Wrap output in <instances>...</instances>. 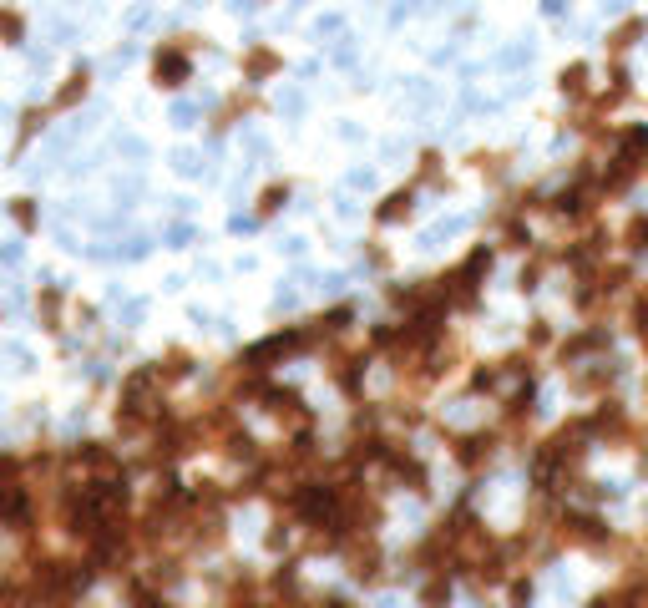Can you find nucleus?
<instances>
[{
  "label": "nucleus",
  "mask_w": 648,
  "mask_h": 608,
  "mask_svg": "<svg viewBox=\"0 0 648 608\" xmlns=\"http://www.w3.org/2000/svg\"><path fill=\"white\" fill-rule=\"evenodd\" d=\"M552 538L562 548H588V553H608L613 548V527L593 512V507H562L552 522Z\"/></svg>",
  "instance_id": "f257e3e1"
},
{
  "label": "nucleus",
  "mask_w": 648,
  "mask_h": 608,
  "mask_svg": "<svg viewBox=\"0 0 648 608\" xmlns=\"http://www.w3.org/2000/svg\"><path fill=\"white\" fill-rule=\"evenodd\" d=\"M203 36H173L152 51V87L157 92H183L193 82V51Z\"/></svg>",
  "instance_id": "f03ea898"
},
{
  "label": "nucleus",
  "mask_w": 648,
  "mask_h": 608,
  "mask_svg": "<svg viewBox=\"0 0 648 608\" xmlns=\"http://www.w3.org/2000/svg\"><path fill=\"white\" fill-rule=\"evenodd\" d=\"M497 446H502V436H497V431H461V436H451V456H456V467H461V472H471V477L492 467Z\"/></svg>",
  "instance_id": "7ed1b4c3"
},
{
  "label": "nucleus",
  "mask_w": 648,
  "mask_h": 608,
  "mask_svg": "<svg viewBox=\"0 0 648 608\" xmlns=\"http://www.w3.org/2000/svg\"><path fill=\"white\" fill-rule=\"evenodd\" d=\"M340 558H345V568H350V578H355V583H380L385 548L375 543V532H365V538H350V543L340 548Z\"/></svg>",
  "instance_id": "20e7f679"
},
{
  "label": "nucleus",
  "mask_w": 648,
  "mask_h": 608,
  "mask_svg": "<svg viewBox=\"0 0 648 608\" xmlns=\"http://www.w3.org/2000/svg\"><path fill=\"white\" fill-rule=\"evenodd\" d=\"M238 71H243V82H249V87H264V82H274V76L284 71V56L269 41H254L249 51L238 56Z\"/></svg>",
  "instance_id": "39448f33"
},
{
  "label": "nucleus",
  "mask_w": 648,
  "mask_h": 608,
  "mask_svg": "<svg viewBox=\"0 0 648 608\" xmlns=\"http://www.w3.org/2000/svg\"><path fill=\"white\" fill-rule=\"evenodd\" d=\"M608 345H613V330L608 325H588V330H578L573 340H567L557 355H562V365H583V360L608 355Z\"/></svg>",
  "instance_id": "423d86ee"
},
{
  "label": "nucleus",
  "mask_w": 648,
  "mask_h": 608,
  "mask_svg": "<svg viewBox=\"0 0 648 608\" xmlns=\"http://www.w3.org/2000/svg\"><path fill=\"white\" fill-rule=\"evenodd\" d=\"M557 92L567 102H593V66L588 61H567L562 76H557Z\"/></svg>",
  "instance_id": "0eeeda50"
},
{
  "label": "nucleus",
  "mask_w": 648,
  "mask_h": 608,
  "mask_svg": "<svg viewBox=\"0 0 648 608\" xmlns=\"http://www.w3.org/2000/svg\"><path fill=\"white\" fill-rule=\"evenodd\" d=\"M87 92H92V71H87V66H76V71L66 76V82L56 87V97H51L46 107H51V112H71V107L87 102Z\"/></svg>",
  "instance_id": "6e6552de"
},
{
  "label": "nucleus",
  "mask_w": 648,
  "mask_h": 608,
  "mask_svg": "<svg viewBox=\"0 0 648 608\" xmlns=\"http://www.w3.org/2000/svg\"><path fill=\"white\" fill-rule=\"evenodd\" d=\"M411 213H416V183H411V188H395V193H385V198L375 203V223H380V228L405 223Z\"/></svg>",
  "instance_id": "1a4fd4ad"
},
{
  "label": "nucleus",
  "mask_w": 648,
  "mask_h": 608,
  "mask_svg": "<svg viewBox=\"0 0 648 608\" xmlns=\"http://www.w3.org/2000/svg\"><path fill=\"white\" fill-rule=\"evenodd\" d=\"M249 112H259V97H254V87H243V92L223 97V102H218V112H213V132H228L238 117H249Z\"/></svg>",
  "instance_id": "9d476101"
},
{
  "label": "nucleus",
  "mask_w": 648,
  "mask_h": 608,
  "mask_svg": "<svg viewBox=\"0 0 648 608\" xmlns=\"http://www.w3.org/2000/svg\"><path fill=\"white\" fill-rule=\"evenodd\" d=\"M36 310H41V325H46L51 335H61V325H66V289L41 284V294H36Z\"/></svg>",
  "instance_id": "9b49d317"
},
{
  "label": "nucleus",
  "mask_w": 648,
  "mask_h": 608,
  "mask_svg": "<svg viewBox=\"0 0 648 608\" xmlns=\"http://www.w3.org/2000/svg\"><path fill=\"white\" fill-rule=\"evenodd\" d=\"M643 36H648V16H623V21L608 31V51H613V56H623V51H633Z\"/></svg>",
  "instance_id": "f8f14e48"
},
{
  "label": "nucleus",
  "mask_w": 648,
  "mask_h": 608,
  "mask_svg": "<svg viewBox=\"0 0 648 608\" xmlns=\"http://www.w3.org/2000/svg\"><path fill=\"white\" fill-rule=\"evenodd\" d=\"M456 593V573H426L421 578V608H446Z\"/></svg>",
  "instance_id": "ddd939ff"
},
{
  "label": "nucleus",
  "mask_w": 648,
  "mask_h": 608,
  "mask_svg": "<svg viewBox=\"0 0 648 608\" xmlns=\"http://www.w3.org/2000/svg\"><path fill=\"white\" fill-rule=\"evenodd\" d=\"M0 46H26V11L0 0Z\"/></svg>",
  "instance_id": "4468645a"
},
{
  "label": "nucleus",
  "mask_w": 648,
  "mask_h": 608,
  "mask_svg": "<svg viewBox=\"0 0 648 608\" xmlns=\"http://www.w3.org/2000/svg\"><path fill=\"white\" fill-rule=\"evenodd\" d=\"M152 370H157L162 386H178V380H188V375H193V355H188V350H168V355H162Z\"/></svg>",
  "instance_id": "2eb2a0df"
},
{
  "label": "nucleus",
  "mask_w": 648,
  "mask_h": 608,
  "mask_svg": "<svg viewBox=\"0 0 648 608\" xmlns=\"http://www.w3.org/2000/svg\"><path fill=\"white\" fill-rule=\"evenodd\" d=\"M552 269V254H537V259H527L522 264V279H517V289L522 294H532V289H542V274Z\"/></svg>",
  "instance_id": "dca6fc26"
},
{
  "label": "nucleus",
  "mask_w": 648,
  "mask_h": 608,
  "mask_svg": "<svg viewBox=\"0 0 648 608\" xmlns=\"http://www.w3.org/2000/svg\"><path fill=\"white\" fill-rule=\"evenodd\" d=\"M623 249H628V254H648V213L628 218V228H623Z\"/></svg>",
  "instance_id": "f3484780"
},
{
  "label": "nucleus",
  "mask_w": 648,
  "mask_h": 608,
  "mask_svg": "<svg viewBox=\"0 0 648 608\" xmlns=\"http://www.w3.org/2000/svg\"><path fill=\"white\" fill-rule=\"evenodd\" d=\"M289 193H294V188H289L284 178H279V183H269V188L259 193V218H274V213L284 208V198H289Z\"/></svg>",
  "instance_id": "a211bd4d"
},
{
  "label": "nucleus",
  "mask_w": 648,
  "mask_h": 608,
  "mask_svg": "<svg viewBox=\"0 0 648 608\" xmlns=\"http://www.w3.org/2000/svg\"><path fill=\"white\" fill-rule=\"evenodd\" d=\"M557 345V335H552V320H527V350H552Z\"/></svg>",
  "instance_id": "6ab92c4d"
},
{
  "label": "nucleus",
  "mask_w": 648,
  "mask_h": 608,
  "mask_svg": "<svg viewBox=\"0 0 648 608\" xmlns=\"http://www.w3.org/2000/svg\"><path fill=\"white\" fill-rule=\"evenodd\" d=\"M628 325H633V335H638V345L648 350V289L633 299V310H628Z\"/></svg>",
  "instance_id": "aec40b11"
},
{
  "label": "nucleus",
  "mask_w": 648,
  "mask_h": 608,
  "mask_svg": "<svg viewBox=\"0 0 648 608\" xmlns=\"http://www.w3.org/2000/svg\"><path fill=\"white\" fill-rule=\"evenodd\" d=\"M11 218L26 228V234H36V223H41V213H36V198H11Z\"/></svg>",
  "instance_id": "412c9836"
},
{
  "label": "nucleus",
  "mask_w": 648,
  "mask_h": 608,
  "mask_svg": "<svg viewBox=\"0 0 648 608\" xmlns=\"http://www.w3.org/2000/svg\"><path fill=\"white\" fill-rule=\"evenodd\" d=\"M46 117H56L51 107H31V112H21V142H31L41 127H46Z\"/></svg>",
  "instance_id": "4be33fe9"
},
{
  "label": "nucleus",
  "mask_w": 648,
  "mask_h": 608,
  "mask_svg": "<svg viewBox=\"0 0 648 608\" xmlns=\"http://www.w3.org/2000/svg\"><path fill=\"white\" fill-rule=\"evenodd\" d=\"M421 183H436L441 188V152H421V168H416V188Z\"/></svg>",
  "instance_id": "5701e85b"
},
{
  "label": "nucleus",
  "mask_w": 648,
  "mask_h": 608,
  "mask_svg": "<svg viewBox=\"0 0 648 608\" xmlns=\"http://www.w3.org/2000/svg\"><path fill=\"white\" fill-rule=\"evenodd\" d=\"M507 598H512V608H527V603H532V578H517V583L507 588Z\"/></svg>",
  "instance_id": "b1692460"
}]
</instances>
